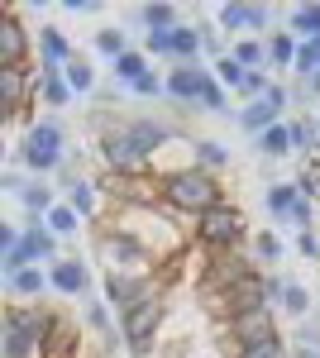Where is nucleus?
<instances>
[{"label": "nucleus", "mask_w": 320, "mask_h": 358, "mask_svg": "<svg viewBox=\"0 0 320 358\" xmlns=\"http://www.w3.org/2000/svg\"><path fill=\"white\" fill-rule=\"evenodd\" d=\"M287 124H292V148L306 153V158H316L320 153V124L306 120V115H296V120H287Z\"/></svg>", "instance_id": "nucleus-30"}, {"label": "nucleus", "mask_w": 320, "mask_h": 358, "mask_svg": "<svg viewBox=\"0 0 320 358\" xmlns=\"http://www.w3.org/2000/svg\"><path fill=\"white\" fill-rule=\"evenodd\" d=\"M211 72H215V82L225 86V91H235V96H239V86L249 82V67H244L235 53H225L220 62H211Z\"/></svg>", "instance_id": "nucleus-32"}, {"label": "nucleus", "mask_w": 320, "mask_h": 358, "mask_svg": "<svg viewBox=\"0 0 320 358\" xmlns=\"http://www.w3.org/2000/svg\"><path fill=\"white\" fill-rule=\"evenodd\" d=\"M96 253L106 258V273H139V277L158 273V258L139 244V239L110 229V224H96Z\"/></svg>", "instance_id": "nucleus-5"}, {"label": "nucleus", "mask_w": 320, "mask_h": 358, "mask_svg": "<svg viewBox=\"0 0 320 358\" xmlns=\"http://www.w3.org/2000/svg\"><path fill=\"white\" fill-rule=\"evenodd\" d=\"M292 72L306 77V82H316L320 77V43H301V48H296V67Z\"/></svg>", "instance_id": "nucleus-39"}, {"label": "nucleus", "mask_w": 320, "mask_h": 358, "mask_svg": "<svg viewBox=\"0 0 320 358\" xmlns=\"http://www.w3.org/2000/svg\"><path fill=\"white\" fill-rule=\"evenodd\" d=\"M235 358H292V349H287V339L277 334V339H263V344H253V349H239Z\"/></svg>", "instance_id": "nucleus-40"}, {"label": "nucleus", "mask_w": 320, "mask_h": 358, "mask_svg": "<svg viewBox=\"0 0 320 358\" xmlns=\"http://www.w3.org/2000/svg\"><path fill=\"white\" fill-rule=\"evenodd\" d=\"M253 148H258L263 158H287V153H292V124L282 120V124H272V129H263V134L253 138Z\"/></svg>", "instance_id": "nucleus-26"}, {"label": "nucleus", "mask_w": 320, "mask_h": 358, "mask_svg": "<svg viewBox=\"0 0 320 358\" xmlns=\"http://www.w3.org/2000/svg\"><path fill=\"white\" fill-rule=\"evenodd\" d=\"M96 53L106 57V62H115V57H125L130 53V43H125V29H96Z\"/></svg>", "instance_id": "nucleus-36"}, {"label": "nucleus", "mask_w": 320, "mask_h": 358, "mask_svg": "<svg viewBox=\"0 0 320 358\" xmlns=\"http://www.w3.org/2000/svg\"><path fill=\"white\" fill-rule=\"evenodd\" d=\"M162 320H167V301L158 296H148V301H139L134 310L120 315V334H125V349L134 358H153L158 349V334H162Z\"/></svg>", "instance_id": "nucleus-4"}, {"label": "nucleus", "mask_w": 320, "mask_h": 358, "mask_svg": "<svg viewBox=\"0 0 320 358\" xmlns=\"http://www.w3.org/2000/svg\"><path fill=\"white\" fill-rule=\"evenodd\" d=\"M267 20H272L267 5H244V0H230V5L215 10V29L230 34V43H235V38H253V34H263Z\"/></svg>", "instance_id": "nucleus-10"}, {"label": "nucleus", "mask_w": 320, "mask_h": 358, "mask_svg": "<svg viewBox=\"0 0 320 358\" xmlns=\"http://www.w3.org/2000/svg\"><path fill=\"white\" fill-rule=\"evenodd\" d=\"M282 310L296 315V320H306V310H311V292H306L301 282H287V292H282Z\"/></svg>", "instance_id": "nucleus-38"}, {"label": "nucleus", "mask_w": 320, "mask_h": 358, "mask_svg": "<svg viewBox=\"0 0 320 358\" xmlns=\"http://www.w3.org/2000/svg\"><path fill=\"white\" fill-rule=\"evenodd\" d=\"M287 106H292L287 86H282V82H272V86H267V96H263V101H253V106H244V110H239V124H244V129H249L253 138H258L263 129H272V124H282V115H287Z\"/></svg>", "instance_id": "nucleus-11"}, {"label": "nucleus", "mask_w": 320, "mask_h": 358, "mask_svg": "<svg viewBox=\"0 0 320 358\" xmlns=\"http://www.w3.org/2000/svg\"><path fill=\"white\" fill-rule=\"evenodd\" d=\"M48 277H53V292L57 296H72V301H86V292H91V268L81 263V258H57L53 268H48Z\"/></svg>", "instance_id": "nucleus-16"}, {"label": "nucleus", "mask_w": 320, "mask_h": 358, "mask_svg": "<svg viewBox=\"0 0 320 358\" xmlns=\"http://www.w3.org/2000/svg\"><path fill=\"white\" fill-rule=\"evenodd\" d=\"M96 153H101L106 172H115V177H148V172H153V158H148L144 143L130 134V124H120V129H110L106 138H96Z\"/></svg>", "instance_id": "nucleus-6"}, {"label": "nucleus", "mask_w": 320, "mask_h": 358, "mask_svg": "<svg viewBox=\"0 0 320 358\" xmlns=\"http://www.w3.org/2000/svg\"><path fill=\"white\" fill-rule=\"evenodd\" d=\"M20 206L29 210V220H34V224H43V220H48V210L57 206V196H53L48 182H29L25 192H20Z\"/></svg>", "instance_id": "nucleus-20"}, {"label": "nucleus", "mask_w": 320, "mask_h": 358, "mask_svg": "<svg viewBox=\"0 0 320 358\" xmlns=\"http://www.w3.org/2000/svg\"><path fill=\"white\" fill-rule=\"evenodd\" d=\"M316 220H320V210H316V201H306V196L296 201L292 215H287V224H292V229H301V234H306V229H311Z\"/></svg>", "instance_id": "nucleus-41"}, {"label": "nucleus", "mask_w": 320, "mask_h": 358, "mask_svg": "<svg viewBox=\"0 0 320 358\" xmlns=\"http://www.w3.org/2000/svg\"><path fill=\"white\" fill-rule=\"evenodd\" d=\"M15 158H20V163H25L34 177H43V172H62V167H67V153H53V148H34V143H25V138H20Z\"/></svg>", "instance_id": "nucleus-19"}, {"label": "nucleus", "mask_w": 320, "mask_h": 358, "mask_svg": "<svg viewBox=\"0 0 320 358\" xmlns=\"http://www.w3.org/2000/svg\"><path fill=\"white\" fill-rule=\"evenodd\" d=\"M25 143H34V148H53V153H62V143H67V129L57 124V120H34L25 129Z\"/></svg>", "instance_id": "nucleus-25"}, {"label": "nucleus", "mask_w": 320, "mask_h": 358, "mask_svg": "<svg viewBox=\"0 0 320 358\" xmlns=\"http://www.w3.org/2000/svg\"><path fill=\"white\" fill-rule=\"evenodd\" d=\"M20 15H25L20 5H5L0 10V67H29L34 34H29V24Z\"/></svg>", "instance_id": "nucleus-9"}, {"label": "nucleus", "mask_w": 320, "mask_h": 358, "mask_svg": "<svg viewBox=\"0 0 320 358\" xmlns=\"http://www.w3.org/2000/svg\"><path fill=\"white\" fill-rule=\"evenodd\" d=\"M62 201L77 210L81 220H101V206H106V192L96 177H81V172H67L62 177Z\"/></svg>", "instance_id": "nucleus-12"}, {"label": "nucleus", "mask_w": 320, "mask_h": 358, "mask_svg": "<svg viewBox=\"0 0 320 358\" xmlns=\"http://www.w3.org/2000/svg\"><path fill=\"white\" fill-rule=\"evenodd\" d=\"M130 91H134V96H153V101H158V96H167V77H158V72H144V77H139Z\"/></svg>", "instance_id": "nucleus-42"}, {"label": "nucleus", "mask_w": 320, "mask_h": 358, "mask_svg": "<svg viewBox=\"0 0 320 358\" xmlns=\"http://www.w3.org/2000/svg\"><path fill=\"white\" fill-rule=\"evenodd\" d=\"M201 53H206V38H201V29H196V24H177V29H172V62H177V67L201 62Z\"/></svg>", "instance_id": "nucleus-18"}, {"label": "nucleus", "mask_w": 320, "mask_h": 358, "mask_svg": "<svg viewBox=\"0 0 320 358\" xmlns=\"http://www.w3.org/2000/svg\"><path fill=\"white\" fill-rule=\"evenodd\" d=\"M162 282L158 277H139V273H106V282H101V296H106L110 310H134L139 301H148V296H158Z\"/></svg>", "instance_id": "nucleus-7"}, {"label": "nucleus", "mask_w": 320, "mask_h": 358, "mask_svg": "<svg viewBox=\"0 0 320 358\" xmlns=\"http://www.w3.org/2000/svg\"><path fill=\"white\" fill-rule=\"evenodd\" d=\"M39 106H53V110L72 106V86H67V77H43V82H39Z\"/></svg>", "instance_id": "nucleus-35"}, {"label": "nucleus", "mask_w": 320, "mask_h": 358, "mask_svg": "<svg viewBox=\"0 0 320 358\" xmlns=\"http://www.w3.org/2000/svg\"><path fill=\"white\" fill-rule=\"evenodd\" d=\"M72 57H77V48H72V38L57 24L39 29V72H43V77H62V67H67Z\"/></svg>", "instance_id": "nucleus-13"}, {"label": "nucleus", "mask_w": 320, "mask_h": 358, "mask_svg": "<svg viewBox=\"0 0 320 358\" xmlns=\"http://www.w3.org/2000/svg\"><path fill=\"white\" fill-rule=\"evenodd\" d=\"M296 48H301V38L296 34H267V57H272V67H296Z\"/></svg>", "instance_id": "nucleus-33"}, {"label": "nucleus", "mask_w": 320, "mask_h": 358, "mask_svg": "<svg viewBox=\"0 0 320 358\" xmlns=\"http://www.w3.org/2000/svg\"><path fill=\"white\" fill-rule=\"evenodd\" d=\"M5 292H10V301L39 306L48 292H53V277H48V268H25V273L5 277Z\"/></svg>", "instance_id": "nucleus-17"}, {"label": "nucleus", "mask_w": 320, "mask_h": 358, "mask_svg": "<svg viewBox=\"0 0 320 358\" xmlns=\"http://www.w3.org/2000/svg\"><path fill=\"white\" fill-rule=\"evenodd\" d=\"M86 325H91V330L101 334V339H106L110 349H115V344H125V334L115 330V320H110V306H106V296H86Z\"/></svg>", "instance_id": "nucleus-21"}, {"label": "nucleus", "mask_w": 320, "mask_h": 358, "mask_svg": "<svg viewBox=\"0 0 320 358\" xmlns=\"http://www.w3.org/2000/svg\"><path fill=\"white\" fill-rule=\"evenodd\" d=\"M48 229H53L57 239H72V234H81V229H86V220H81L77 210H72V206H67V201H57L53 210H48Z\"/></svg>", "instance_id": "nucleus-31"}, {"label": "nucleus", "mask_w": 320, "mask_h": 358, "mask_svg": "<svg viewBox=\"0 0 320 358\" xmlns=\"http://www.w3.org/2000/svg\"><path fill=\"white\" fill-rule=\"evenodd\" d=\"M20 253L29 258V268H43V263L53 268L57 258H62V239H57L48 224H34V220H29L25 224V239H20Z\"/></svg>", "instance_id": "nucleus-15"}, {"label": "nucleus", "mask_w": 320, "mask_h": 358, "mask_svg": "<svg viewBox=\"0 0 320 358\" xmlns=\"http://www.w3.org/2000/svg\"><path fill=\"white\" fill-rule=\"evenodd\" d=\"M263 201H267V210H272L277 220H287V215H292V206L301 201V192H296V182H272Z\"/></svg>", "instance_id": "nucleus-34"}, {"label": "nucleus", "mask_w": 320, "mask_h": 358, "mask_svg": "<svg viewBox=\"0 0 320 358\" xmlns=\"http://www.w3.org/2000/svg\"><path fill=\"white\" fill-rule=\"evenodd\" d=\"M53 320H57V310H48L43 301L39 306L10 301L5 306V320H0V349H5V358H43Z\"/></svg>", "instance_id": "nucleus-1"}, {"label": "nucleus", "mask_w": 320, "mask_h": 358, "mask_svg": "<svg viewBox=\"0 0 320 358\" xmlns=\"http://www.w3.org/2000/svg\"><path fill=\"white\" fill-rule=\"evenodd\" d=\"M253 263H267V268H272V263H282V239H277V234H253Z\"/></svg>", "instance_id": "nucleus-37"}, {"label": "nucleus", "mask_w": 320, "mask_h": 358, "mask_svg": "<svg viewBox=\"0 0 320 358\" xmlns=\"http://www.w3.org/2000/svg\"><path fill=\"white\" fill-rule=\"evenodd\" d=\"M110 72H115V82L134 86L144 72H153V67H148V53H144V48H130L125 57H115V62H110Z\"/></svg>", "instance_id": "nucleus-28"}, {"label": "nucleus", "mask_w": 320, "mask_h": 358, "mask_svg": "<svg viewBox=\"0 0 320 358\" xmlns=\"http://www.w3.org/2000/svg\"><path fill=\"white\" fill-rule=\"evenodd\" d=\"M62 77H67V86H72V96H96V67H91L81 53L62 67Z\"/></svg>", "instance_id": "nucleus-29"}, {"label": "nucleus", "mask_w": 320, "mask_h": 358, "mask_svg": "<svg viewBox=\"0 0 320 358\" xmlns=\"http://www.w3.org/2000/svg\"><path fill=\"white\" fill-rule=\"evenodd\" d=\"M225 334H230L235 354H239V349H253V344H263V339H277V306H258V310L230 315V320H225Z\"/></svg>", "instance_id": "nucleus-8"}, {"label": "nucleus", "mask_w": 320, "mask_h": 358, "mask_svg": "<svg viewBox=\"0 0 320 358\" xmlns=\"http://www.w3.org/2000/svg\"><path fill=\"white\" fill-rule=\"evenodd\" d=\"M144 53H148V57H172V29H162V34H144Z\"/></svg>", "instance_id": "nucleus-43"}, {"label": "nucleus", "mask_w": 320, "mask_h": 358, "mask_svg": "<svg viewBox=\"0 0 320 358\" xmlns=\"http://www.w3.org/2000/svg\"><path fill=\"white\" fill-rule=\"evenodd\" d=\"M62 10H77V15H91V10H101L96 0H62Z\"/></svg>", "instance_id": "nucleus-46"}, {"label": "nucleus", "mask_w": 320, "mask_h": 358, "mask_svg": "<svg viewBox=\"0 0 320 358\" xmlns=\"http://www.w3.org/2000/svg\"><path fill=\"white\" fill-rule=\"evenodd\" d=\"M316 358H320V354H316Z\"/></svg>", "instance_id": "nucleus-47"}, {"label": "nucleus", "mask_w": 320, "mask_h": 358, "mask_svg": "<svg viewBox=\"0 0 320 358\" xmlns=\"http://www.w3.org/2000/svg\"><path fill=\"white\" fill-rule=\"evenodd\" d=\"M230 53L239 57L249 72H267V67H272V57H267V38H235Z\"/></svg>", "instance_id": "nucleus-24"}, {"label": "nucleus", "mask_w": 320, "mask_h": 358, "mask_svg": "<svg viewBox=\"0 0 320 358\" xmlns=\"http://www.w3.org/2000/svg\"><path fill=\"white\" fill-rule=\"evenodd\" d=\"M191 239L201 248H215V253H230V248H239L244 239H249V220H244L239 206H215V210H206V215H196L191 220Z\"/></svg>", "instance_id": "nucleus-3"}, {"label": "nucleus", "mask_w": 320, "mask_h": 358, "mask_svg": "<svg viewBox=\"0 0 320 358\" xmlns=\"http://www.w3.org/2000/svg\"><path fill=\"white\" fill-rule=\"evenodd\" d=\"M191 158H196V167H206V172H225L230 167V148L225 143H215V138H191Z\"/></svg>", "instance_id": "nucleus-23"}, {"label": "nucleus", "mask_w": 320, "mask_h": 358, "mask_svg": "<svg viewBox=\"0 0 320 358\" xmlns=\"http://www.w3.org/2000/svg\"><path fill=\"white\" fill-rule=\"evenodd\" d=\"M225 86L215 82V72H211V82H206V91H201V110H225Z\"/></svg>", "instance_id": "nucleus-44"}, {"label": "nucleus", "mask_w": 320, "mask_h": 358, "mask_svg": "<svg viewBox=\"0 0 320 358\" xmlns=\"http://www.w3.org/2000/svg\"><path fill=\"white\" fill-rule=\"evenodd\" d=\"M158 182H162V206L172 215H182V220H196V215H206L215 206H225V187H220V177L206 172V167H187V172L158 177Z\"/></svg>", "instance_id": "nucleus-2"}, {"label": "nucleus", "mask_w": 320, "mask_h": 358, "mask_svg": "<svg viewBox=\"0 0 320 358\" xmlns=\"http://www.w3.org/2000/svg\"><path fill=\"white\" fill-rule=\"evenodd\" d=\"M139 24H144V34H162V29H177L182 20H177V5L153 0V5H144V10H139Z\"/></svg>", "instance_id": "nucleus-27"}, {"label": "nucleus", "mask_w": 320, "mask_h": 358, "mask_svg": "<svg viewBox=\"0 0 320 358\" xmlns=\"http://www.w3.org/2000/svg\"><path fill=\"white\" fill-rule=\"evenodd\" d=\"M206 82H211V67H206V62H191V67H167V101H177V106H201Z\"/></svg>", "instance_id": "nucleus-14"}, {"label": "nucleus", "mask_w": 320, "mask_h": 358, "mask_svg": "<svg viewBox=\"0 0 320 358\" xmlns=\"http://www.w3.org/2000/svg\"><path fill=\"white\" fill-rule=\"evenodd\" d=\"M287 34H296L301 43H320V0L316 5H296L292 20H287Z\"/></svg>", "instance_id": "nucleus-22"}, {"label": "nucleus", "mask_w": 320, "mask_h": 358, "mask_svg": "<svg viewBox=\"0 0 320 358\" xmlns=\"http://www.w3.org/2000/svg\"><path fill=\"white\" fill-rule=\"evenodd\" d=\"M296 253H301V258H320V239L311 234V229H306V234H296Z\"/></svg>", "instance_id": "nucleus-45"}]
</instances>
